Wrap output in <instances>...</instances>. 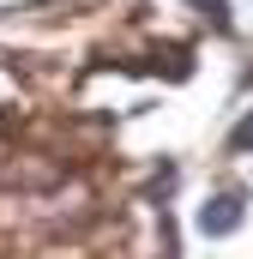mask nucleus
<instances>
[{"label":"nucleus","instance_id":"f257e3e1","mask_svg":"<svg viewBox=\"0 0 253 259\" xmlns=\"http://www.w3.org/2000/svg\"><path fill=\"white\" fill-rule=\"evenodd\" d=\"M199 223H205V235H229V229L241 223V199H235V193H217L205 211H199Z\"/></svg>","mask_w":253,"mask_h":259},{"label":"nucleus","instance_id":"f03ea898","mask_svg":"<svg viewBox=\"0 0 253 259\" xmlns=\"http://www.w3.org/2000/svg\"><path fill=\"white\" fill-rule=\"evenodd\" d=\"M247 145H253V115L241 121V127H235V151H247Z\"/></svg>","mask_w":253,"mask_h":259}]
</instances>
